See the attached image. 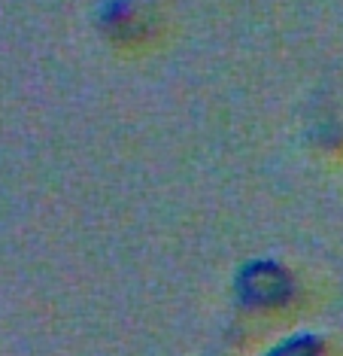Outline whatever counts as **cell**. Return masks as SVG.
Returning a JSON list of instances; mask_svg holds the SVG:
<instances>
[{"mask_svg": "<svg viewBox=\"0 0 343 356\" xmlns=\"http://www.w3.org/2000/svg\"><path fill=\"white\" fill-rule=\"evenodd\" d=\"M234 289L249 307H283L295 296V277L274 259H252L237 271Z\"/></svg>", "mask_w": 343, "mask_h": 356, "instance_id": "obj_1", "label": "cell"}, {"mask_svg": "<svg viewBox=\"0 0 343 356\" xmlns=\"http://www.w3.org/2000/svg\"><path fill=\"white\" fill-rule=\"evenodd\" d=\"M97 28L116 46L134 49V46L149 43L155 31V13L146 0H101Z\"/></svg>", "mask_w": 343, "mask_h": 356, "instance_id": "obj_2", "label": "cell"}, {"mask_svg": "<svg viewBox=\"0 0 343 356\" xmlns=\"http://www.w3.org/2000/svg\"><path fill=\"white\" fill-rule=\"evenodd\" d=\"M261 356H325V341L313 332H298L267 347Z\"/></svg>", "mask_w": 343, "mask_h": 356, "instance_id": "obj_3", "label": "cell"}]
</instances>
